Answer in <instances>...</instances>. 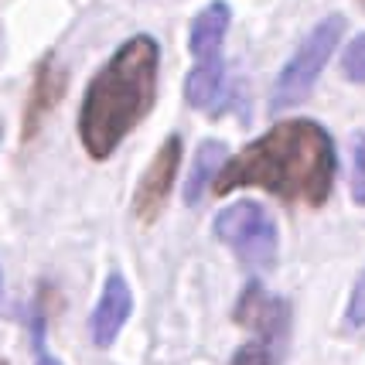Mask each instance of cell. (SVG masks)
Wrapping results in <instances>:
<instances>
[{"instance_id": "cell-1", "label": "cell", "mask_w": 365, "mask_h": 365, "mask_svg": "<svg viewBox=\"0 0 365 365\" xmlns=\"http://www.w3.org/2000/svg\"><path fill=\"white\" fill-rule=\"evenodd\" d=\"M334 168V140L321 123L280 120L225 160L212 191L229 195L236 188H263L290 205L321 208L331 195Z\"/></svg>"}, {"instance_id": "cell-2", "label": "cell", "mask_w": 365, "mask_h": 365, "mask_svg": "<svg viewBox=\"0 0 365 365\" xmlns=\"http://www.w3.org/2000/svg\"><path fill=\"white\" fill-rule=\"evenodd\" d=\"M160 48L150 34H137L116 48L96 72L79 113V137L89 158L103 160L154 106Z\"/></svg>"}, {"instance_id": "cell-3", "label": "cell", "mask_w": 365, "mask_h": 365, "mask_svg": "<svg viewBox=\"0 0 365 365\" xmlns=\"http://www.w3.org/2000/svg\"><path fill=\"white\" fill-rule=\"evenodd\" d=\"M341 34H345V17L341 14L324 17V21H318V24L311 28V34L297 45V51L290 55V62L284 65L280 79L273 86L270 110H287V106L301 103L304 96L311 93V86L318 82L321 68L331 58V51H334V45L341 41Z\"/></svg>"}, {"instance_id": "cell-4", "label": "cell", "mask_w": 365, "mask_h": 365, "mask_svg": "<svg viewBox=\"0 0 365 365\" xmlns=\"http://www.w3.org/2000/svg\"><path fill=\"white\" fill-rule=\"evenodd\" d=\"M215 236L246 263V267H270L277 259V225L267 208L256 202L229 205L215 219Z\"/></svg>"}, {"instance_id": "cell-5", "label": "cell", "mask_w": 365, "mask_h": 365, "mask_svg": "<svg viewBox=\"0 0 365 365\" xmlns=\"http://www.w3.org/2000/svg\"><path fill=\"white\" fill-rule=\"evenodd\" d=\"M178 164H181V137H168L154 154V160L147 164L140 185L133 191V212H137L140 222H154L160 215V208H164L171 185L178 178Z\"/></svg>"}, {"instance_id": "cell-6", "label": "cell", "mask_w": 365, "mask_h": 365, "mask_svg": "<svg viewBox=\"0 0 365 365\" xmlns=\"http://www.w3.org/2000/svg\"><path fill=\"white\" fill-rule=\"evenodd\" d=\"M236 321L246 324V328L256 334L253 341L270 345V349L277 351V345L284 341V334H287V324H290V307H287L280 297L267 294V290L253 280V284H246V290H242V297H239V304H236Z\"/></svg>"}, {"instance_id": "cell-7", "label": "cell", "mask_w": 365, "mask_h": 365, "mask_svg": "<svg viewBox=\"0 0 365 365\" xmlns=\"http://www.w3.org/2000/svg\"><path fill=\"white\" fill-rule=\"evenodd\" d=\"M130 307H133V297H130V287L120 273L106 277L103 284V294H99V304L93 311V321H89V331H93V341L99 349H106L116 341V334L123 331V324L130 318Z\"/></svg>"}, {"instance_id": "cell-8", "label": "cell", "mask_w": 365, "mask_h": 365, "mask_svg": "<svg viewBox=\"0 0 365 365\" xmlns=\"http://www.w3.org/2000/svg\"><path fill=\"white\" fill-rule=\"evenodd\" d=\"M229 21H232V11H229L225 0L202 7V14L191 21L188 34V48L195 62H222V41L225 31H229Z\"/></svg>"}, {"instance_id": "cell-9", "label": "cell", "mask_w": 365, "mask_h": 365, "mask_svg": "<svg viewBox=\"0 0 365 365\" xmlns=\"http://www.w3.org/2000/svg\"><path fill=\"white\" fill-rule=\"evenodd\" d=\"M65 93V72L58 65L45 58L41 68H38V76H34V86H31V99H28V113H24V133L31 137L34 130L41 127V120H45L48 113L55 110V103L62 99Z\"/></svg>"}, {"instance_id": "cell-10", "label": "cell", "mask_w": 365, "mask_h": 365, "mask_svg": "<svg viewBox=\"0 0 365 365\" xmlns=\"http://www.w3.org/2000/svg\"><path fill=\"white\" fill-rule=\"evenodd\" d=\"M185 96L195 110L219 113L225 99V62H195L185 79Z\"/></svg>"}, {"instance_id": "cell-11", "label": "cell", "mask_w": 365, "mask_h": 365, "mask_svg": "<svg viewBox=\"0 0 365 365\" xmlns=\"http://www.w3.org/2000/svg\"><path fill=\"white\" fill-rule=\"evenodd\" d=\"M222 160H225V143L205 140L198 147L195 164H191V175H188V185H185V198H188V202H198V198H202V191L222 171Z\"/></svg>"}, {"instance_id": "cell-12", "label": "cell", "mask_w": 365, "mask_h": 365, "mask_svg": "<svg viewBox=\"0 0 365 365\" xmlns=\"http://www.w3.org/2000/svg\"><path fill=\"white\" fill-rule=\"evenodd\" d=\"M341 72L351 82H365V34L351 38L345 55H341Z\"/></svg>"}, {"instance_id": "cell-13", "label": "cell", "mask_w": 365, "mask_h": 365, "mask_svg": "<svg viewBox=\"0 0 365 365\" xmlns=\"http://www.w3.org/2000/svg\"><path fill=\"white\" fill-rule=\"evenodd\" d=\"M229 365H273V349L270 345H259V341H250L232 355Z\"/></svg>"}, {"instance_id": "cell-14", "label": "cell", "mask_w": 365, "mask_h": 365, "mask_svg": "<svg viewBox=\"0 0 365 365\" xmlns=\"http://www.w3.org/2000/svg\"><path fill=\"white\" fill-rule=\"evenodd\" d=\"M351 198L365 205V133L355 137V175H351Z\"/></svg>"}, {"instance_id": "cell-15", "label": "cell", "mask_w": 365, "mask_h": 365, "mask_svg": "<svg viewBox=\"0 0 365 365\" xmlns=\"http://www.w3.org/2000/svg\"><path fill=\"white\" fill-rule=\"evenodd\" d=\"M349 324H351V328H365V270H362V277L355 280V290H351Z\"/></svg>"}, {"instance_id": "cell-16", "label": "cell", "mask_w": 365, "mask_h": 365, "mask_svg": "<svg viewBox=\"0 0 365 365\" xmlns=\"http://www.w3.org/2000/svg\"><path fill=\"white\" fill-rule=\"evenodd\" d=\"M359 4H362V7H365V0H359Z\"/></svg>"}, {"instance_id": "cell-17", "label": "cell", "mask_w": 365, "mask_h": 365, "mask_svg": "<svg viewBox=\"0 0 365 365\" xmlns=\"http://www.w3.org/2000/svg\"><path fill=\"white\" fill-rule=\"evenodd\" d=\"M0 365H7V362H4V359H0Z\"/></svg>"}]
</instances>
